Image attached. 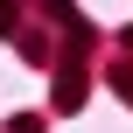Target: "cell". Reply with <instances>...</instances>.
Returning <instances> with one entry per match:
<instances>
[{"label": "cell", "instance_id": "1", "mask_svg": "<svg viewBox=\"0 0 133 133\" xmlns=\"http://www.w3.org/2000/svg\"><path fill=\"white\" fill-rule=\"evenodd\" d=\"M7 21H14V0H0V35H7Z\"/></svg>", "mask_w": 133, "mask_h": 133}]
</instances>
